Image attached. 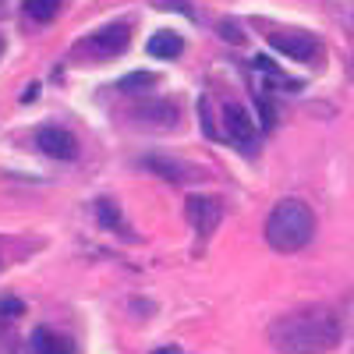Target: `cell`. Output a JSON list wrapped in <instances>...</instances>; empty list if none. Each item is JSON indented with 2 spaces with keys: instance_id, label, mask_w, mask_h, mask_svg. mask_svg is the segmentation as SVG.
<instances>
[{
  "instance_id": "obj_1",
  "label": "cell",
  "mask_w": 354,
  "mask_h": 354,
  "mask_svg": "<svg viewBox=\"0 0 354 354\" xmlns=\"http://www.w3.org/2000/svg\"><path fill=\"white\" fill-rule=\"evenodd\" d=\"M340 333H344L340 315L326 305L287 312L273 319L270 330H266L273 351L280 354H326L340 344Z\"/></svg>"
},
{
  "instance_id": "obj_2",
  "label": "cell",
  "mask_w": 354,
  "mask_h": 354,
  "mask_svg": "<svg viewBox=\"0 0 354 354\" xmlns=\"http://www.w3.org/2000/svg\"><path fill=\"white\" fill-rule=\"evenodd\" d=\"M315 238V216L301 198H283L266 216V241L277 252H301Z\"/></svg>"
},
{
  "instance_id": "obj_3",
  "label": "cell",
  "mask_w": 354,
  "mask_h": 354,
  "mask_svg": "<svg viewBox=\"0 0 354 354\" xmlns=\"http://www.w3.org/2000/svg\"><path fill=\"white\" fill-rule=\"evenodd\" d=\"M220 121H223V138L234 145L238 153L252 156L259 149V131H255V121H252V113L241 106V103H227L223 113H220Z\"/></svg>"
},
{
  "instance_id": "obj_4",
  "label": "cell",
  "mask_w": 354,
  "mask_h": 354,
  "mask_svg": "<svg viewBox=\"0 0 354 354\" xmlns=\"http://www.w3.org/2000/svg\"><path fill=\"white\" fill-rule=\"evenodd\" d=\"M128 39H131L128 21H110V25L100 28V32L88 36V39L82 43V50H85V53H93V61H110V57L124 53Z\"/></svg>"
},
{
  "instance_id": "obj_5",
  "label": "cell",
  "mask_w": 354,
  "mask_h": 354,
  "mask_svg": "<svg viewBox=\"0 0 354 354\" xmlns=\"http://www.w3.org/2000/svg\"><path fill=\"white\" fill-rule=\"evenodd\" d=\"M185 213H188V223L202 234V238H209L223 220V202L216 195H192L185 202Z\"/></svg>"
},
{
  "instance_id": "obj_6",
  "label": "cell",
  "mask_w": 354,
  "mask_h": 354,
  "mask_svg": "<svg viewBox=\"0 0 354 354\" xmlns=\"http://www.w3.org/2000/svg\"><path fill=\"white\" fill-rule=\"evenodd\" d=\"M270 46L298 64H308L319 57V43L308 32H270Z\"/></svg>"
},
{
  "instance_id": "obj_7",
  "label": "cell",
  "mask_w": 354,
  "mask_h": 354,
  "mask_svg": "<svg viewBox=\"0 0 354 354\" xmlns=\"http://www.w3.org/2000/svg\"><path fill=\"white\" fill-rule=\"evenodd\" d=\"M36 145H39L46 156H53V160H75V156H78V142H75V135L64 131V128H57V124L39 128V131H36Z\"/></svg>"
},
{
  "instance_id": "obj_8",
  "label": "cell",
  "mask_w": 354,
  "mask_h": 354,
  "mask_svg": "<svg viewBox=\"0 0 354 354\" xmlns=\"http://www.w3.org/2000/svg\"><path fill=\"white\" fill-rule=\"evenodd\" d=\"M28 347H32V354H78L68 337L53 333V330H46V326H39V330L32 333V344H28Z\"/></svg>"
},
{
  "instance_id": "obj_9",
  "label": "cell",
  "mask_w": 354,
  "mask_h": 354,
  "mask_svg": "<svg viewBox=\"0 0 354 354\" xmlns=\"http://www.w3.org/2000/svg\"><path fill=\"white\" fill-rule=\"evenodd\" d=\"M252 71H255V75H266L277 88H287V93H298V88H301V82L290 78V75H283V71L270 61V57H255V61H252Z\"/></svg>"
},
{
  "instance_id": "obj_10",
  "label": "cell",
  "mask_w": 354,
  "mask_h": 354,
  "mask_svg": "<svg viewBox=\"0 0 354 354\" xmlns=\"http://www.w3.org/2000/svg\"><path fill=\"white\" fill-rule=\"evenodd\" d=\"M142 167L156 170L160 177H167V181H188V177H195V170H192V167H181L177 160H167V156H145V160H142Z\"/></svg>"
},
{
  "instance_id": "obj_11",
  "label": "cell",
  "mask_w": 354,
  "mask_h": 354,
  "mask_svg": "<svg viewBox=\"0 0 354 354\" xmlns=\"http://www.w3.org/2000/svg\"><path fill=\"white\" fill-rule=\"evenodd\" d=\"M96 216H100V223H103L106 230H117V234H124V238H135V234L128 230V223H124V216H121V209H117L113 198H96Z\"/></svg>"
},
{
  "instance_id": "obj_12",
  "label": "cell",
  "mask_w": 354,
  "mask_h": 354,
  "mask_svg": "<svg viewBox=\"0 0 354 354\" xmlns=\"http://www.w3.org/2000/svg\"><path fill=\"white\" fill-rule=\"evenodd\" d=\"M181 50H185V39L177 36V32H170V28H163V32H156V36L149 39V53L160 57V61H174Z\"/></svg>"
},
{
  "instance_id": "obj_13",
  "label": "cell",
  "mask_w": 354,
  "mask_h": 354,
  "mask_svg": "<svg viewBox=\"0 0 354 354\" xmlns=\"http://www.w3.org/2000/svg\"><path fill=\"white\" fill-rule=\"evenodd\" d=\"M57 11H61V4H57V0H25V15L36 18V21H50Z\"/></svg>"
},
{
  "instance_id": "obj_14",
  "label": "cell",
  "mask_w": 354,
  "mask_h": 354,
  "mask_svg": "<svg viewBox=\"0 0 354 354\" xmlns=\"http://www.w3.org/2000/svg\"><path fill=\"white\" fill-rule=\"evenodd\" d=\"M153 82H156L153 71H135V75H128V78L117 82V88H121V93H145V88H149Z\"/></svg>"
},
{
  "instance_id": "obj_15",
  "label": "cell",
  "mask_w": 354,
  "mask_h": 354,
  "mask_svg": "<svg viewBox=\"0 0 354 354\" xmlns=\"http://www.w3.org/2000/svg\"><path fill=\"white\" fill-rule=\"evenodd\" d=\"M25 312V305L18 301V298H4V301H0V315H4V319H15V315H21Z\"/></svg>"
},
{
  "instance_id": "obj_16",
  "label": "cell",
  "mask_w": 354,
  "mask_h": 354,
  "mask_svg": "<svg viewBox=\"0 0 354 354\" xmlns=\"http://www.w3.org/2000/svg\"><path fill=\"white\" fill-rule=\"evenodd\" d=\"M153 354H181V351H177V347H156Z\"/></svg>"
},
{
  "instance_id": "obj_17",
  "label": "cell",
  "mask_w": 354,
  "mask_h": 354,
  "mask_svg": "<svg viewBox=\"0 0 354 354\" xmlns=\"http://www.w3.org/2000/svg\"><path fill=\"white\" fill-rule=\"evenodd\" d=\"M0 15H4V4H0Z\"/></svg>"
}]
</instances>
